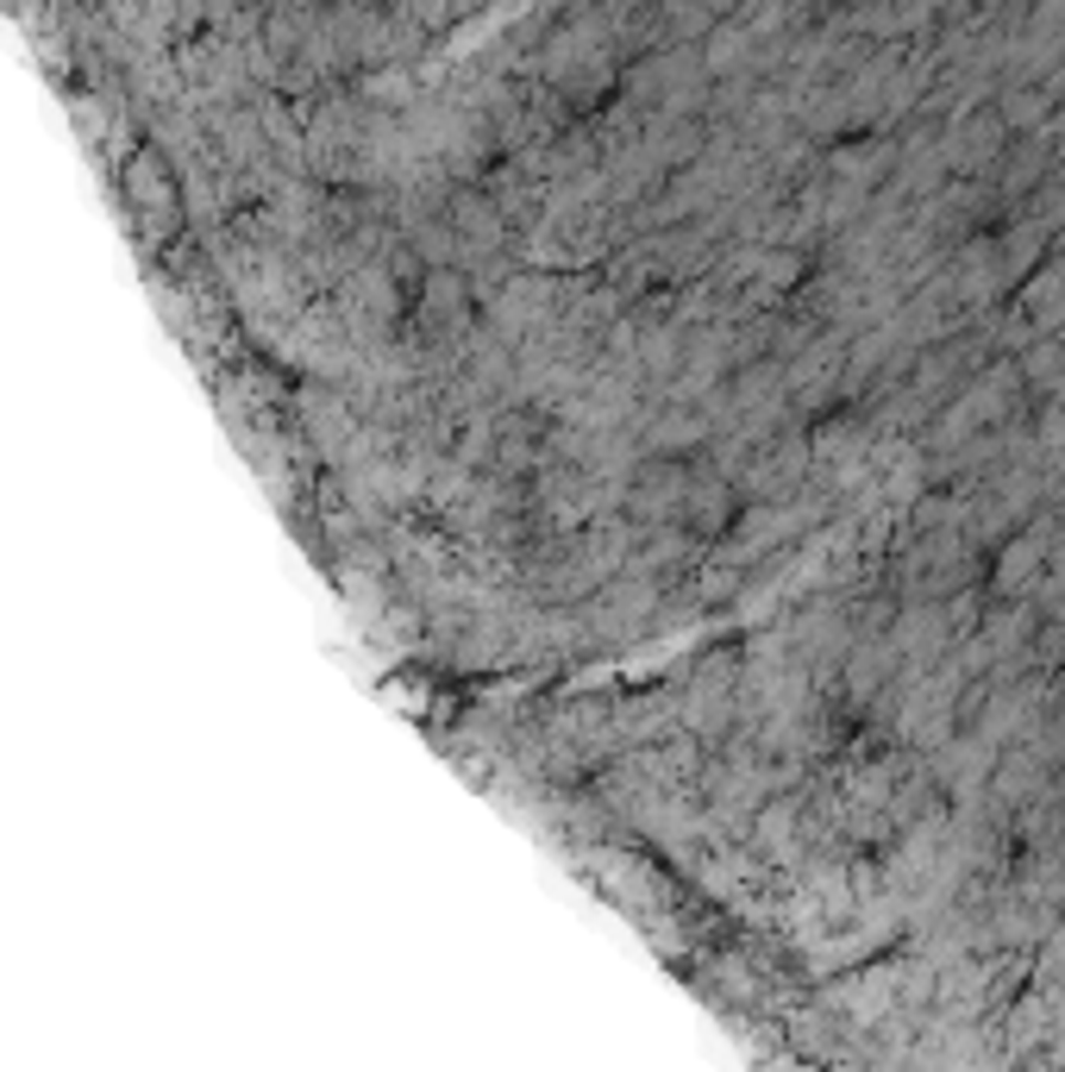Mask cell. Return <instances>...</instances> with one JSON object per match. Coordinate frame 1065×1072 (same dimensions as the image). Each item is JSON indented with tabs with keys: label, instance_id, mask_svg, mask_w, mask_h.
I'll return each mask as SVG.
<instances>
[{
	"label": "cell",
	"instance_id": "cell-1",
	"mask_svg": "<svg viewBox=\"0 0 1065 1072\" xmlns=\"http://www.w3.org/2000/svg\"><path fill=\"white\" fill-rule=\"evenodd\" d=\"M426 314H439V320H458L465 314V283L451 270H439L433 283H426Z\"/></svg>",
	"mask_w": 1065,
	"mask_h": 1072
}]
</instances>
